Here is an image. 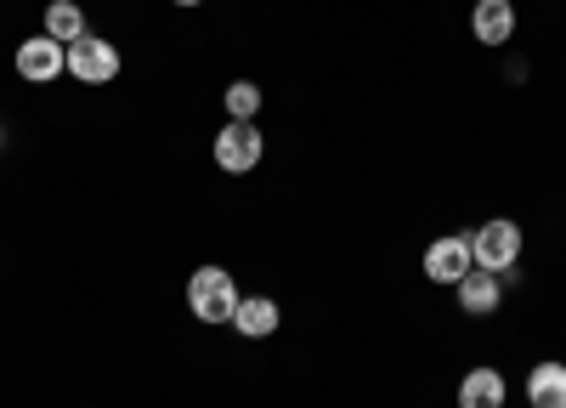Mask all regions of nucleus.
<instances>
[{"label":"nucleus","instance_id":"obj_1","mask_svg":"<svg viewBox=\"0 0 566 408\" xmlns=\"http://www.w3.org/2000/svg\"><path fill=\"white\" fill-rule=\"evenodd\" d=\"M187 312L199 317L205 329H221L232 324V312H239V279H232L227 266H193V279H187Z\"/></svg>","mask_w":566,"mask_h":408},{"label":"nucleus","instance_id":"obj_2","mask_svg":"<svg viewBox=\"0 0 566 408\" xmlns=\"http://www.w3.org/2000/svg\"><path fill=\"white\" fill-rule=\"evenodd\" d=\"M210 159H216V170H227V176H250V170L266 159L261 125H255V119H227V125L216 130V143H210Z\"/></svg>","mask_w":566,"mask_h":408},{"label":"nucleus","instance_id":"obj_3","mask_svg":"<svg viewBox=\"0 0 566 408\" xmlns=\"http://www.w3.org/2000/svg\"><path fill=\"white\" fill-rule=\"evenodd\" d=\"M470 255H476L482 272H499V279H515V261H522V227L510 216H493L470 233Z\"/></svg>","mask_w":566,"mask_h":408},{"label":"nucleus","instance_id":"obj_4","mask_svg":"<svg viewBox=\"0 0 566 408\" xmlns=\"http://www.w3.org/2000/svg\"><path fill=\"white\" fill-rule=\"evenodd\" d=\"M119 45L114 40H103V34H80L74 45H69V74L80 80V85H114L119 80Z\"/></svg>","mask_w":566,"mask_h":408},{"label":"nucleus","instance_id":"obj_5","mask_svg":"<svg viewBox=\"0 0 566 408\" xmlns=\"http://www.w3.org/2000/svg\"><path fill=\"white\" fill-rule=\"evenodd\" d=\"M470 266H476V255H470V233H442V239L424 244V255H419V272H424V279H431V284H448V290L464 279Z\"/></svg>","mask_w":566,"mask_h":408},{"label":"nucleus","instance_id":"obj_6","mask_svg":"<svg viewBox=\"0 0 566 408\" xmlns=\"http://www.w3.org/2000/svg\"><path fill=\"white\" fill-rule=\"evenodd\" d=\"M12 69L29 85H52L57 74H69V45H57L52 34H29L18 52H12Z\"/></svg>","mask_w":566,"mask_h":408},{"label":"nucleus","instance_id":"obj_7","mask_svg":"<svg viewBox=\"0 0 566 408\" xmlns=\"http://www.w3.org/2000/svg\"><path fill=\"white\" fill-rule=\"evenodd\" d=\"M453 290H459V312L464 317H493L504 306V279L499 272H482V266H470Z\"/></svg>","mask_w":566,"mask_h":408},{"label":"nucleus","instance_id":"obj_8","mask_svg":"<svg viewBox=\"0 0 566 408\" xmlns=\"http://www.w3.org/2000/svg\"><path fill=\"white\" fill-rule=\"evenodd\" d=\"M470 34H476V45H510L515 40V0H476L470 7Z\"/></svg>","mask_w":566,"mask_h":408},{"label":"nucleus","instance_id":"obj_9","mask_svg":"<svg viewBox=\"0 0 566 408\" xmlns=\"http://www.w3.org/2000/svg\"><path fill=\"white\" fill-rule=\"evenodd\" d=\"M510 402V380L493 369V363H476L459 380V408H504Z\"/></svg>","mask_w":566,"mask_h":408},{"label":"nucleus","instance_id":"obj_10","mask_svg":"<svg viewBox=\"0 0 566 408\" xmlns=\"http://www.w3.org/2000/svg\"><path fill=\"white\" fill-rule=\"evenodd\" d=\"M232 329L244 341H272L283 329V312L272 295H239V312H232Z\"/></svg>","mask_w":566,"mask_h":408},{"label":"nucleus","instance_id":"obj_11","mask_svg":"<svg viewBox=\"0 0 566 408\" xmlns=\"http://www.w3.org/2000/svg\"><path fill=\"white\" fill-rule=\"evenodd\" d=\"M527 408H566V363L544 357L527 369Z\"/></svg>","mask_w":566,"mask_h":408},{"label":"nucleus","instance_id":"obj_12","mask_svg":"<svg viewBox=\"0 0 566 408\" xmlns=\"http://www.w3.org/2000/svg\"><path fill=\"white\" fill-rule=\"evenodd\" d=\"M40 23H45L40 34H52L57 45H74L80 34H91V29H85V12H80V0H52V7L40 12Z\"/></svg>","mask_w":566,"mask_h":408},{"label":"nucleus","instance_id":"obj_13","mask_svg":"<svg viewBox=\"0 0 566 408\" xmlns=\"http://www.w3.org/2000/svg\"><path fill=\"white\" fill-rule=\"evenodd\" d=\"M261 85L255 80H232L227 91H221V108H227V119H255L261 114Z\"/></svg>","mask_w":566,"mask_h":408},{"label":"nucleus","instance_id":"obj_14","mask_svg":"<svg viewBox=\"0 0 566 408\" xmlns=\"http://www.w3.org/2000/svg\"><path fill=\"white\" fill-rule=\"evenodd\" d=\"M170 7H181V12H193V7H205V0H170Z\"/></svg>","mask_w":566,"mask_h":408}]
</instances>
